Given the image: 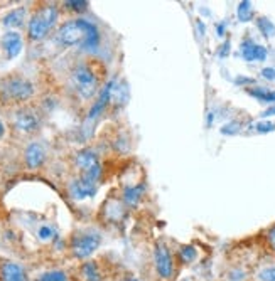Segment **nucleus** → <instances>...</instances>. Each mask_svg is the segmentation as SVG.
Here are the masks:
<instances>
[{
  "mask_svg": "<svg viewBox=\"0 0 275 281\" xmlns=\"http://www.w3.org/2000/svg\"><path fill=\"white\" fill-rule=\"evenodd\" d=\"M0 278L2 281H27V274L22 266L16 263H6L0 268Z\"/></svg>",
  "mask_w": 275,
  "mask_h": 281,
  "instance_id": "nucleus-12",
  "label": "nucleus"
},
{
  "mask_svg": "<svg viewBox=\"0 0 275 281\" xmlns=\"http://www.w3.org/2000/svg\"><path fill=\"white\" fill-rule=\"evenodd\" d=\"M57 21V9L54 6H46L39 9L29 21V37L39 41L51 31Z\"/></svg>",
  "mask_w": 275,
  "mask_h": 281,
  "instance_id": "nucleus-2",
  "label": "nucleus"
},
{
  "mask_svg": "<svg viewBox=\"0 0 275 281\" xmlns=\"http://www.w3.org/2000/svg\"><path fill=\"white\" fill-rule=\"evenodd\" d=\"M268 243L272 246V249L275 251V226L268 231Z\"/></svg>",
  "mask_w": 275,
  "mask_h": 281,
  "instance_id": "nucleus-28",
  "label": "nucleus"
},
{
  "mask_svg": "<svg viewBox=\"0 0 275 281\" xmlns=\"http://www.w3.org/2000/svg\"><path fill=\"white\" fill-rule=\"evenodd\" d=\"M39 281H67V276L62 271H49L42 274Z\"/></svg>",
  "mask_w": 275,
  "mask_h": 281,
  "instance_id": "nucleus-21",
  "label": "nucleus"
},
{
  "mask_svg": "<svg viewBox=\"0 0 275 281\" xmlns=\"http://www.w3.org/2000/svg\"><path fill=\"white\" fill-rule=\"evenodd\" d=\"M154 264H156L157 274L161 276L162 279L172 278L174 263H172V256L167 251L166 246H162V244L156 246V251H154Z\"/></svg>",
  "mask_w": 275,
  "mask_h": 281,
  "instance_id": "nucleus-7",
  "label": "nucleus"
},
{
  "mask_svg": "<svg viewBox=\"0 0 275 281\" xmlns=\"http://www.w3.org/2000/svg\"><path fill=\"white\" fill-rule=\"evenodd\" d=\"M257 24H258V29H260V31L263 32V36H267V37L275 36V26L268 21V19H265V17L258 19Z\"/></svg>",
  "mask_w": 275,
  "mask_h": 281,
  "instance_id": "nucleus-20",
  "label": "nucleus"
},
{
  "mask_svg": "<svg viewBox=\"0 0 275 281\" xmlns=\"http://www.w3.org/2000/svg\"><path fill=\"white\" fill-rule=\"evenodd\" d=\"M64 6L67 9H71V11H86V7H88V2H85V0H76V2H64Z\"/></svg>",
  "mask_w": 275,
  "mask_h": 281,
  "instance_id": "nucleus-24",
  "label": "nucleus"
},
{
  "mask_svg": "<svg viewBox=\"0 0 275 281\" xmlns=\"http://www.w3.org/2000/svg\"><path fill=\"white\" fill-rule=\"evenodd\" d=\"M71 83H73L75 89L78 91V95L85 100H90L98 89V81H96L90 67L86 66L75 67L73 72H71Z\"/></svg>",
  "mask_w": 275,
  "mask_h": 281,
  "instance_id": "nucleus-3",
  "label": "nucleus"
},
{
  "mask_svg": "<svg viewBox=\"0 0 275 281\" xmlns=\"http://www.w3.org/2000/svg\"><path fill=\"white\" fill-rule=\"evenodd\" d=\"M123 281H139L137 278H133V276H128V278H125Z\"/></svg>",
  "mask_w": 275,
  "mask_h": 281,
  "instance_id": "nucleus-30",
  "label": "nucleus"
},
{
  "mask_svg": "<svg viewBox=\"0 0 275 281\" xmlns=\"http://www.w3.org/2000/svg\"><path fill=\"white\" fill-rule=\"evenodd\" d=\"M101 243V237L98 232H85V234H80L75 237L73 241V253L76 258H88L98 249V246Z\"/></svg>",
  "mask_w": 275,
  "mask_h": 281,
  "instance_id": "nucleus-4",
  "label": "nucleus"
},
{
  "mask_svg": "<svg viewBox=\"0 0 275 281\" xmlns=\"http://www.w3.org/2000/svg\"><path fill=\"white\" fill-rule=\"evenodd\" d=\"M34 93L32 84L22 77H12L4 84V96L12 101H24L31 98Z\"/></svg>",
  "mask_w": 275,
  "mask_h": 281,
  "instance_id": "nucleus-5",
  "label": "nucleus"
},
{
  "mask_svg": "<svg viewBox=\"0 0 275 281\" xmlns=\"http://www.w3.org/2000/svg\"><path fill=\"white\" fill-rule=\"evenodd\" d=\"M57 41L62 46H80L85 51H96L100 44V32L93 24L83 19L66 22L57 32Z\"/></svg>",
  "mask_w": 275,
  "mask_h": 281,
  "instance_id": "nucleus-1",
  "label": "nucleus"
},
{
  "mask_svg": "<svg viewBox=\"0 0 275 281\" xmlns=\"http://www.w3.org/2000/svg\"><path fill=\"white\" fill-rule=\"evenodd\" d=\"M263 77H267V79H275V69H272V67H265V69L262 71Z\"/></svg>",
  "mask_w": 275,
  "mask_h": 281,
  "instance_id": "nucleus-27",
  "label": "nucleus"
},
{
  "mask_svg": "<svg viewBox=\"0 0 275 281\" xmlns=\"http://www.w3.org/2000/svg\"><path fill=\"white\" fill-rule=\"evenodd\" d=\"M240 51H242L243 59H247V61H265L267 59V49H265L263 46L257 44V42H253L252 39L243 41Z\"/></svg>",
  "mask_w": 275,
  "mask_h": 281,
  "instance_id": "nucleus-9",
  "label": "nucleus"
},
{
  "mask_svg": "<svg viewBox=\"0 0 275 281\" xmlns=\"http://www.w3.org/2000/svg\"><path fill=\"white\" fill-rule=\"evenodd\" d=\"M2 47L6 49L9 59H14V57H17L19 54H21V51H22V37H21V34H17V32H7V34H4V37H2Z\"/></svg>",
  "mask_w": 275,
  "mask_h": 281,
  "instance_id": "nucleus-11",
  "label": "nucleus"
},
{
  "mask_svg": "<svg viewBox=\"0 0 275 281\" xmlns=\"http://www.w3.org/2000/svg\"><path fill=\"white\" fill-rule=\"evenodd\" d=\"M236 14H238V19H240L242 22L250 21V19L253 17L252 4H250V2H242V4L238 6V11H236Z\"/></svg>",
  "mask_w": 275,
  "mask_h": 281,
  "instance_id": "nucleus-18",
  "label": "nucleus"
},
{
  "mask_svg": "<svg viewBox=\"0 0 275 281\" xmlns=\"http://www.w3.org/2000/svg\"><path fill=\"white\" fill-rule=\"evenodd\" d=\"M52 236H54V231H52L51 227L44 226V227H41V229H39V237H41V239L47 241V239H51Z\"/></svg>",
  "mask_w": 275,
  "mask_h": 281,
  "instance_id": "nucleus-25",
  "label": "nucleus"
},
{
  "mask_svg": "<svg viewBox=\"0 0 275 281\" xmlns=\"http://www.w3.org/2000/svg\"><path fill=\"white\" fill-rule=\"evenodd\" d=\"M4 130H6V128H4V125H2V122H0V137H2V135H4Z\"/></svg>",
  "mask_w": 275,
  "mask_h": 281,
  "instance_id": "nucleus-31",
  "label": "nucleus"
},
{
  "mask_svg": "<svg viewBox=\"0 0 275 281\" xmlns=\"http://www.w3.org/2000/svg\"><path fill=\"white\" fill-rule=\"evenodd\" d=\"M76 163H78L80 170L83 172V178L90 182H95L98 180L100 177V162L98 158H96V155L93 152H90V150H85V152H80L78 157H76Z\"/></svg>",
  "mask_w": 275,
  "mask_h": 281,
  "instance_id": "nucleus-6",
  "label": "nucleus"
},
{
  "mask_svg": "<svg viewBox=\"0 0 275 281\" xmlns=\"http://www.w3.org/2000/svg\"><path fill=\"white\" fill-rule=\"evenodd\" d=\"M196 249L192 248V246H186V248L181 249V258L182 261H186V263H191V261L196 259Z\"/></svg>",
  "mask_w": 275,
  "mask_h": 281,
  "instance_id": "nucleus-23",
  "label": "nucleus"
},
{
  "mask_svg": "<svg viewBox=\"0 0 275 281\" xmlns=\"http://www.w3.org/2000/svg\"><path fill=\"white\" fill-rule=\"evenodd\" d=\"M24 17H26V9H16V11L9 12L6 19H4V24L7 27H21L24 22Z\"/></svg>",
  "mask_w": 275,
  "mask_h": 281,
  "instance_id": "nucleus-15",
  "label": "nucleus"
},
{
  "mask_svg": "<svg viewBox=\"0 0 275 281\" xmlns=\"http://www.w3.org/2000/svg\"><path fill=\"white\" fill-rule=\"evenodd\" d=\"M16 127L17 130H21V132L31 133L39 127V118H37V115L31 110H21L16 115Z\"/></svg>",
  "mask_w": 275,
  "mask_h": 281,
  "instance_id": "nucleus-8",
  "label": "nucleus"
},
{
  "mask_svg": "<svg viewBox=\"0 0 275 281\" xmlns=\"http://www.w3.org/2000/svg\"><path fill=\"white\" fill-rule=\"evenodd\" d=\"M113 84H115V79H112L110 83L105 84V88H103V91H101V95H100V100L96 101L95 106H93V108H91V111H90V118H96V116H98V115L101 113V111L105 110V106H107L108 101L112 100Z\"/></svg>",
  "mask_w": 275,
  "mask_h": 281,
  "instance_id": "nucleus-14",
  "label": "nucleus"
},
{
  "mask_svg": "<svg viewBox=\"0 0 275 281\" xmlns=\"http://www.w3.org/2000/svg\"><path fill=\"white\" fill-rule=\"evenodd\" d=\"M260 281H275V266H267L258 273Z\"/></svg>",
  "mask_w": 275,
  "mask_h": 281,
  "instance_id": "nucleus-22",
  "label": "nucleus"
},
{
  "mask_svg": "<svg viewBox=\"0 0 275 281\" xmlns=\"http://www.w3.org/2000/svg\"><path fill=\"white\" fill-rule=\"evenodd\" d=\"M46 155H44V148L41 147L39 143H31L26 148V163L27 167L31 168H37L42 165Z\"/></svg>",
  "mask_w": 275,
  "mask_h": 281,
  "instance_id": "nucleus-13",
  "label": "nucleus"
},
{
  "mask_svg": "<svg viewBox=\"0 0 275 281\" xmlns=\"http://www.w3.org/2000/svg\"><path fill=\"white\" fill-rule=\"evenodd\" d=\"M83 276L86 278V281H100V273L96 269L95 263H86L83 266Z\"/></svg>",
  "mask_w": 275,
  "mask_h": 281,
  "instance_id": "nucleus-19",
  "label": "nucleus"
},
{
  "mask_svg": "<svg viewBox=\"0 0 275 281\" xmlns=\"http://www.w3.org/2000/svg\"><path fill=\"white\" fill-rule=\"evenodd\" d=\"M70 192H71V196H73L75 199H78V201L86 199V197H93L96 192V183L81 177V178H78V180H75L73 183H71Z\"/></svg>",
  "mask_w": 275,
  "mask_h": 281,
  "instance_id": "nucleus-10",
  "label": "nucleus"
},
{
  "mask_svg": "<svg viewBox=\"0 0 275 281\" xmlns=\"http://www.w3.org/2000/svg\"><path fill=\"white\" fill-rule=\"evenodd\" d=\"M248 95H252L253 98H257L260 101H265V103H273L275 101V91H270L265 88H250Z\"/></svg>",
  "mask_w": 275,
  "mask_h": 281,
  "instance_id": "nucleus-16",
  "label": "nucleus"
},
{
  "mask_svg": "<svg viewBox=\"0 0 275 281\" xmlns=\"http://www.w3.org/2000/svg\"><path fill=\"white\" fill-rule=\"evenodd\" d=\"M142 192H144V185L127 189V191H125V201H127V204H132V206L137 204L139 199L142 197Z\"/></svg>",
  "mask_w": 275,
  "mask_h": 281,
  "instance_id": "nucleus-17",
  "label": "nucleus"
},
{
  "mask_svg": "<svg viewBox=\"0 0 275 281\" xmlns=\"http://www.w3.org/2000/svg\"><path fill=\"white\" fill-rule=\"evenodd\" d=\"M262 115H263V116H270V115H275V106H272V108H268L267 111H263Z\"/></svg>",
  "mask_w": 275,
  "mask_h": 281,
  "instance_id": "nucleus-29",
  "label": "nucleus"
},
{
  "mask_svg": "<svg viewBox=\"0 0 275 281\" xmlns=\"http://www.w3.org/2000/svg\"><path fill=\"white\" fill-rule=\"evenodd\" d=\"M273 128H275V127H273L272 123H258V125H257V130H258V132H272Z\"/></svg>",
  "mask_w": 275,
  "mask_h": 281,
  "instance_id": "nucleus-26",
  "label": "nucleus"
}]
</instances>
